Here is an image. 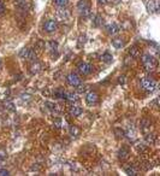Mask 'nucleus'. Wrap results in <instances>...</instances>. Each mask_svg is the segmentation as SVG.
Here are the masks:
<instances>
[{"label": "nucleus", "mask_w": 160, "mask_h": 176, "mask_svg": "<svg viewBox=\"0 0 160 176\" xmlns=\"http://www.w3.org/2000/svg\"><path fill=\"white\" fill-rule=\"evenodd\" d=\"M48 46H49V48H51L52 51H57V49H58V42L51 41V42H48Z\"/></svg>", "instance_id": "5701e85b"}, {"label": "nucleus", "mask_w": 160, "mask_h": 176, "mask_svg": "<svg viewBox=\"0 0 160 176\" xmlns=\"http://www.w3.org/2000/svg\"><path fill=\"white\" fill-rule=\"evenodd\" d=\"M5 105H6V109L10 110V111H12V112L16 111V107H14V105L11 102H6V103H5Z\"/></svg>", "instance_id": "4be33fe9"}, {"label": "nucleus", "mask_w": 160, "mask_h": 176, "mask_svg": "<svg viewBox=\"0 0 160 176\" xmlns=\"http://www.w3.org/2000/svg\"><path fill=\"white\" fill-rule=\"evenodd\" d=\"M86 89H87V86H84V84H81V83H79L78 86H77V90H78L79 93L86 92Z\"/></svg>", "instance_id": "393cba45"}, {"label": "nucleus", "mask_w": 160, "mask_h": 176, "mask_svg": "<svg viewBox=\"0 0 160 176\" xmlns=\"http://www.w3.org/2000/svg\"><path fill=\"white\" fill-rule=\"evenodd\" d=\"M78 71L82 75H89L93 71V67L88 63H81L78 65Z\"/></svg>", "instance_id": "0eeeda50"}, {"label": "nucleus", "mask_w": 160, "mask_h": 176, "mask_svg": "<svg viewBox=\"0 0 160 176\" xmlns=\"http://www.w3.org/2000/svg\"><path fill=\"white\" fill-rule=\"evenodd\" d=\"M146 7H147V11L149 13L158 12V9H159L158 0H148V1L146 3Z\"/></svg>", "instance_id": "39448f33"}, {"label": "nucleus", "mask_w": 160, "mask_h": 176, "mask_svg": "<svg viewBox=\"0 0 160 176\" xmlns=\"http://www.w3.org/2000/svg\"><path fill=\"white\" fill-rule=\"evenodd\" d=\"M118 83H119V84H124V83H125V76H119Z\"/></svg>", "instance_id": "c756f323"}, {"label": "nucleus", "mask_w": 160, "mask_h": 176, "mask_svg": "<svg viewBox=\"0 0 160 176\" xmlns=\"http://www.w3.org/2000/svg\"><path fill=\"white\" fill-rule=\"evenodd\" d=\"M70 132H71V134H72V135H78L79 130H78L76 127H71V128H70Z\"/></svg>", "instance_id": "bb28decb"}, {"label": "nucleus", "mask_w": 160, "mask_h": 176, "mask_svg": "<svg viewBox=\"0 0 160 176\" xmlns=\"http://www.w3.org/2000/svg\"><path fill=\"white\" fill-rule=\"evenodd\" d=\"M43 46H45V44H43L42 41H39V42H37V45H36V49H42V48H43Z\"/></svg>", "instance_id": "7c9ffc66"}, {"label": "nucleus", "mask_w": 160, "mask_h": 176, "mask_svg": "<svg viewBox=\"0 0 160 176\" xmlns=\"http://www.w3.org/2000/svg\"><path fill=\"white\" fill-rule=\"evenodd\" d=\"M84 41H86V36H79V40H78V47L82 46V44H84Z\"/></svg>", "instance_id": "cd10ccee"}, {"label": "nucleus", "mask_w": 160, "mask_h": 176, "mask_svg": "<svg viewBox=\"0 0 160 176\" xmlns=\"http://www.w3.org/2000/svg\"><path fill=\"white\" fill-rule=\"evenodd\" d=\"M40 70H41V64H40L39 62H33V64H31V68H30V71L33 73V74H37Z\"/></svg>", "instance_id": "ddd939ff"}, {"label": "nucleus", "mask_w": 160, "mask_h": 176, "mask_svg": "<svg viewBox=\"0 0 160 176\" xmlns=\"http://www.w3.org/2000/svg\"><path fill=\"white\" fill-rule=\"evenodd\" d=\"M16 1V4H18V3H21V1H23V0H14Z\"/></svg>", "instance_id": "c9c22d12"}, {"label": "nucleus", "mask_w": 160, "mask_h": 176, "mask_svg": "<svg viewBox=\"0 0 160 176\" xmlns=\"http://www.w3.org/2000/svg\"><path fill=\"white\" fill-rule=\"evenodd\" d=\"M99 4L105 5V4H107V0H99Z\"/></svg>", "instance_id": "f704fd0d"}, {"label": "nucleus", "mask_w": 160, "mask_h": 176, "mask_svg": "<svg viewBox=\"0 0 160 176\" xmlns=\"http://www.w3.org/2000/svg\"><path fill=\"white\" fill-rule=\"evenodd\" d=\"M5 175H10V174H9V171L6 169H1L0 170V176H5Z\"/></svg>", "instance_id": "473e14b6"}, {"label": "nucleus", "mask_w": 160, "mask_h": 176, "mask_svg": "<svg viewBox=\"0 0 160 176\" xmlns=\"http://www.w3.org/2000/svg\"><path fill=\"white\" fill-rule=\"evenodd\" d=\"M54 95H56L57 98H60V99H65V98H66V93H65L63 89L56 90V92H54Z\"/></svg>", "instance_id": "6ab92c4d"}, {"label": "nucleus", "mask_w": 160, "mask_h": 176, "mask_svg": "<svg viewBox=\"0 0 160 176\" xmlns=\"http://www.w3.org/2000/svg\"><path fill=\"white\" fill-rule=\"evenodd\" d=\"M68 83L70 84V86H73V87H77L79 83H81V78L78 77V75L77 74H75V73H71V74H69L68 75Z\"/></svg>", "instance_id": "7ed1b4c3"}, {"label": "nucleus", "mask_w": 160, "mask_h": 176, "mask_svg": "<svg viewBox=\"0 0 160 176\" xmlns=\"http://www.w3.org/2000/svg\"><path fill=\"white\" fill-rule=\"evenodd\" d=\"M112 45L114 46V48H122L124 45H125V42H124V40L122 39V38H114L113 40H112Z\"/></svg>", "instance_id": "9d476101"}, {"label": "nucleus", "mask_w": 160, "mask_h": 176, "mask_svg": "<svg viewBox=\"0 0 160 176\" xmlns=\"http://www.w3.org/2000/svg\"><path fill=\"white\" fill-rule=\"evenodd\" d=\"M112 59H113V57H112V54H110L108 52H105L102 56H101V60L104 63H111L112 62Z\"/></svg>", "instance_id": "dca6fc26"}, {"label": "nucleus", "mask_w": 160, "mask_h": 176, "mask_svg": "<svg viewBox=\"0 0 160 176\" xmlns=\"http://www.w3.org/2000/svg\"><path fill=\"white\" fill-rule=\"evenodd\" d=\"M65 99H68L69 102H77L78 97H77V94H75V93H66V98Z\"/></svg>", "instance_id": "a211bd4d"}, {"label": "nucleus", "mask_w": 160, "mask_h": 176, "mask_svg": "<svg viewBox=\"0 0 160 176\" xmlns=\"http://www.w3.org/2000/svg\"><path fill=\"white\" fill-rule=\"evenodd\" d=\"M142 64L147 71H153L157 68V59L151 54H143L142 56Z\"/></svg>", "instance_id": "f257e3e1"}, {"label": "nucleus", "mask_w": 160, "mask_h": 176, "mask_svg": "<svg viewBox=\"0 0 160 176\" xmlns=\"http://www.w3.org/2000/svg\"><path fill=\"white\" fill-rule=\"evenodd\" d=\"M138 54H140V51H138V48L136 46H132L131 48L129 49V56L131 57V58H136L138 57Z\"/></svg>", "instance_id": "4468645a"}, {"label": "nucleus", "mask_w": 160, "mask_h": 176, "mask_svg": "<svg viewBox=\"0 0 160 176\" xmlns=\"http://www.w3.org/2000/svg\"><path fill=\"white\" fill-rule=\"evenodd\" d=\"M125 171H127V174L130 175V176H135V175H137V170L135 169L134 167H128V168L125 169Z\"/></svg>", "instance_id": "aec40b11"}, {"label": "nucleus", "mask_w": 160, "mask_h": 176, "mask_svg": "<svg viewBox=\"0 0 160 176\" xmlns=\"http://www.w3.org/2000/svg\"><path fill=\"white\" fill-rule=\"evenodd\" d=\"M154 139H155V135L149 134L148 136H147V141H148V142H151V144H153V142H154Z\"/></svg>", "instance_id": "a878e982"}, {"label": "nucleus", "mask_w": 160, "mask_h": 176, "mask_svg": "<svg viewBox=\"0 0 160 176\" xmlns=\"http://www.w3.org/2000/svg\"><path fill=\"white\" fill-rule=\"evenodd\" d=\"M94 26L95 27H100V26H102V18H101V16H98L95 17V19H94Z\"/></svg>", "instance_id": "412c9836"}, {"label": "nucleus", "mask_w": 160, "mask_h": 176, "mask_svg": "<svg viewBox=\"0 0 160 176\" xmlns=\"http://www.w3.org/2000/svg\"><path fill=\"white\" fill-rule=\"evenodd\" d=\"M58 28V24L56 21H52V19H49V21H47L46 23L43 24V29H45V32H47V33H53V32H56Z\"/></svg>", "instance_id": "20e7f679"}, {"label": "nucleus", "mask_w": 160, "mask_h": 176, "mask_svg": "<svg viewBox=\"0 0 160 176\" xmlns=\"http://www.w3.org/2000/svg\"><path fill=\"white\" fill-rule=\"evenodd\" d=\"M54 124H56L57 128H60L62 127V121L60 119H56V121H54Z\"/></svg>", "instance_id": "2f4dec72"}, {"label": "nucleus", "mask_w": 160, "mask_h": 176, "mask_svg": "<svg viewBox=\"0 0 160 176\" xmlns=\"http://www.w3.org/2000/svg\"><path fill=\"white\" fill-rule=\"evenodd\" d=\"M106 29H107V32H108L110 34L114 35V34H118V33H119V30H121V27H119L117 23H110V24H107V26H106Z\"/></svg>", "instance_id": "1a4fd4ad"}, {"label": "nucleus", "mask_w": 160, "mask_h": 176, "mask_svg": "<svg viewBox=\"0 0 160 176\" xmlns=\"http://www.w3.org/2000/svg\"><path fill=\"white\" fill-rule=\"evenodd\" d=\"M86 102L88 105H94L98 102V94L95 92H89L86 97Z\"/></svg>", "instance_id": "6e6552de"}, {"label": "nucleus", "mask_w": 160, "mask_h": 176, "mask_svg": "<svg viewBox=\"0 0 160 176\" xmlns=\"http://www.w3.org/2000/svg\"><path fill=\"white\" fill-rule=\"evenodd\" d=\"M4 158H6V154H5L4 152H0V160H3Z\"/></svg>", "instance_id": "72a5a7b5"}, {"label": "nucleus", "mask_w": 160, "mask_h": 176, "mask_svg": "<svg viewBox=\"0 0 160 176\" xmlns=\"http://www.w3.org/2000/svg\"><path fill=\"white\" fill-rule=\"evenodd\" d=\"M30 51H31V49H30V48H28V47L22 48V51L19 52V57H21V58H24V59H28Z\"/></svg>", "instance_id": "2eb2a0df"}, {"label": "nucleus", "mask_w": 160, "mask_h": 176, "mask_svg": "<svg viewBox=\"0 0 160 176\" xmlns=\"http://www.w3.org/2000/svg\"><path fill=\"white\" fill-rule=\"evenodd\" d=\"M58 6H65L68 4V0H54Z\"/></svg>", "instance_id": "b1692460"}, {"label": "nucleus", "mask_w": 160, "mask_h": 176, "mask_svg": "<svg viewBox=\"0 0 160 176\" xmlns=\"http://www.w3.org/2000/svg\"><path fill=\"white\" fill-rule=\"evenodd\" d=\"M141 87L144 90H148V92H153L157 87L155 81H153L152 78H142L141 80Z\"/></svg>", "instance_id": "f03ea898"}, {"label": "nucleus", "mask_w": 160, "mask_h": 176, "mask_svg": "<svg viewBox=\"0 0 160 176\" xmlns=\"http://www.w3.org/2000/svg\"><path fill=\"white\" fill-rule=\"evenodd\" d=\"M78 10H79V12H81V15L83 17H89L90 16V7H89L84 1H81L78 4Z\"/></svg>", "instance_id": "423d86ee"}, {"label": "nucleus", "mask_w": 160, "mask_h": 176, "mask_svg": "<svg viewBox=\"0 0 160 176\" xmlns=\"http://www.w3.org/2000/svg\"><path fill=\"white\" fill-rule=\"evenodd\" d=\"M81 113H82V109L79 106H71V109H70V115L73 117H77Z\"/></svg>", "instance_id": "9b49d317"}, {"label": "nucleus", "mask_w": 160, "mask_h": 176, "mask_svg": "<svg viewBox=\"0 0 160 176\" xmlns=\"http://www.w3.org/2000/svg\"><path fill=\"white\" fill-rule=\"evenodd\" d=\"M4 12H5V5L1 0H0V15H3Z\"/></svg>", "instance_id": "c85d7f7f"}, {"label": "nucleus", "mask_w": 160, "mask_h": 176, "mask_svg": "<svg viewBox=\"0 0 160 176\" xmlns=\"http://www.w3.org/2000/svg\"><path fill=\"white\" fill-rule=\"evenodd\" d=\"M57 16H58L59 19H66L69 17V13H68L66 10H58Z\"/></svg>", "instance_id": "f3484780"}, {"label": "nucleus", "mask_w": 160, "mask_h": 176, "mask_svg": "<svg viewBox=\"0 0 160 176\" xmlns=\"http://www.w3.org/2000/svg\"><path fill=\"white\" fill-rule=\"evenodd\" d=\"M128 157H129V151H128V148L123 147V148L119 150V159H121V160H125Z\"/></svg>", "instance_id": "f8f14e48"}]
</instances>
